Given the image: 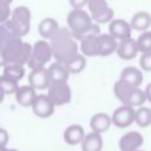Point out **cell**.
Segmentation results:
<instances>
[{
	"mask_svg": "<svg viewBox=\"0 0 151 151\" xmlns=\"http://www.w3.org/2000/svg\"><path fill=\"white\" fill-rule=\"evenodd\" d=\"M145 94H146V100L151 103V83L147 84V86L145 87Z\"/></svg>",
	"mask_w": 151,
	"mask_h": 151,
	"instance_id": "cell-35",
	"label": "cell"
},
{
	"mask_svg": "<svg viewBox=\"0 0 151 151\" xmlns=\"http://www.w3.org/2000/svg\"><path fill=\"white\" fill-rule=\"evenodd\" d=\"M31 19L32 14L28 7L26 6H18L13 9L11 20L17 27L19 34L21 37L26 35L31 29Z\"/></svg>",
	"mask_w": 151,
	"mask_h": 151,
	"instance_id": "cell-7",
	"label": "cell"
},
{
	"mask_svg": "<svg viewBox=\"0 0 151 151\" xmlns=\"http://www.w3.org/2000/svg\"><path fill=\"white\" fill-rule=\"evenodd\" d=\"M145 100H146L145 91H142V90L139 88V86H136L134 90L132 91V93L130 94L126 105H131V106H133V107H136V106H142V105L145 103Z\"/></svg>",
	"mask_w": 151,
	"mask_h": 151,
	"instance_id": "cell-29",
	"label": "cell"
},
{
	"mask_svg": "<svg viewBox=\"0 0 151 151\" xmlns=\"http://www.w3.org/2000/svg\"><path fill=\"white\" fill-rule=\"evenodd\" d=\"M12 12H13V9H11V5L0 4V24L11 19Z\"/></svg>",
	"mask_w": 151,
	"mask_h": 151,
	"instance_id": "cell-32",
	"label": "cell"
},
{
	"mask_svg": "<svg viewBox=\"0 0 151 151\" xmlns=\"http://www.w3.org/2000/svg\"><path fill=\"white\" fill-rule=\"evenodd\" d=\"M18 88H19V85L17 80H13L4 74L0 77V90H1L2 96L15 93Z\"/></svg>",
	"mask_w": 151,
	"mask_h": 151,
	"instance_id": "cell-28",
	"label": "cell"
},
{
	"mask_svg": "<svg viewBox=\"0 0 151 151\" xmlns=\"http://www.w3.org/2000/svg\"><path fill=\"white\" fill-rule=\"evenodd\" d=\"M8 151H19V150H17V149H9Z\"/></svg>",
	"mask_w": 151,
	"mask_h": 151,
	"instance_id": "cell-37",
	"label": "cell"
},
{
	"mask_svg": "<svg viewBox=\"0 0 151 151\" xmlns=\"http://www.w3.org/2000/svg\"><path fill=\"white\" fill-rule=\"evenodd\" d=\"M120 79H124L134 86H139L143 81V73L137 67L127 66L120 72Z\"/></svg>",
	"mask_w": 151,
	"mask_h": 151,
	"instance_id": "cell-24",
	"label": "cell"
},
{
	"mask_svg": "<svg viewBox=\"0 0 151 151\" xmlns=\"http://www.w3.org/2000/svg\"><path fill=\"white\" fill-rule=\"evenodd\" d=\"M72 8H83L84 6H87L88 0H68Z\"/></svg>",
	"mask_w": 151,
	"mask_h": 151,
	"instance_id": "cell-34",
	"label": "cell"
},
{
	"mask_svg": "<svg viewBox=\"0 0 151 151\" xmlns=\"http://www.w3.org/2000/svg\"><path fill=\"white\" fill-rule=\"evenodd\" d=\"M118 39H116L110 33H100L99 34V55L107 57L113 52H117L118 48Z\"/></svg>",
	"mask_w": 151,
	"mask_h": 151,
	"instance_id": "cell-15",
	"label": "cell"
},
{
	"mask_svg": "<svg viewBox=\"0 0 151 151\" xmlns=\"http://www.w3.org/2000/svg\"><path fill=\"white\" fill-rule=\"evenodd\" d=\"M31 107L37 117L47 118V117L52 116L55 105L53 104V101L50 99V97L47 94H38Z\"/></svg>",
	"mask_w": 151,
	"mask_h": 151,
	"instance_id": "cell-10",
	"label": "cell"
},
{
	"mask_svg": "<svg viewBox=\"0 0 151 151\" xmlns=\"http://www.w3.org/2000/svg\"><path fill=\"white\" fill-rule=\"evenodd\" d=\"M134 116H136V110L133 109V106L123 104L113 112L111 117H112L113 125H116L117 127L124 129L130 126L132 123H134Z\"/></svg>",
	"mask_w": 151,
	"mask_h": 151,
	"instance_id": "cell-8",
	"label": "cell"
},
{
	"mask_svg": "<svg viewBox=\"0 0 151 151\" xmlns=\"http://www.w3.org/2000/svg\"><path fill=\"white\" fill-rule=\"evenodd\" d=\"M131 32H132L131 24L124 19H113L109 25V33L112 34L118 40L130 38Z\"/></svg>",
	"mask_w": 151,
	"mask_h": 151,
	"instance_id": "cell-14",
	"label": "cell"
},
{
	"mask_svg": "<svg viewBox=\"0 0 151 151\" xmlns=\"http://www.w3.org/2000/svg\"><path fill=\"white\" fill-rule=\"evenodd\" d=\"M59 29V24L53 18H45L39 22L38 31L44 39H51L53 34Z\"/></svg>",
	"mask_w": 151,
	"mask_h": 151,
	"instance_id": "cell-23",
	"label": "cell"
},
{
	"mask_svg": "<svg viewBox=\"0 0 151 151\" xmlns=\"http://www.w3.org/2000/svg\"><path fill=\"white\" fill-rule=\"evenodd\" d=\"M48 74L52 83H60V81H67L70 77V71L66 68V66L60 61H54L48 67Z\"/></svg>",
	"mask_w": 151,
	"mask_h": 151,
	"instance_id": "cell-17",
	"label": "cell"
},
{
	"mask_svg": "<svg viewBox=\"0 0 151 151\" xmlns=\"http://www.w3.org/2000/svg\"><path fill=\"white\" fill-rule=\"evenodd\" d=\"M15 94V100L21 105V106H32L35 98H37V93H35V88L31 85H22L19 86V88L17 90Z\"/></svg>",
	"mask_w": 151,
	"mask_h": 151,
	"instance_id": "cell-16",
	"label": "cell"
},
{
	"mask_svg": "<svg viewBox=\"0 0 151 151\" xmlns=\"http://www.w3.org/2000/svg\"><path fill=\"white\" fill-rule=\"evenodd\" d=\"M99 34L100 33H90L80 40V52L85 57L99 55Z\"/></svg>",
	"mask_w": 151,
	"mask_h": 151,
	"instance_id": "cell-12",
	"label": "cell"
},
{
	"mask_svg": "<svg viewBox=\"0 0 151 151\" xmlns=\"http://www.w3.org/2000/svg\"><path fill=\"white\" fill-rule=\"evenodd\" d=\"M70 28L59 27V29L50 39L53 50V58L57 61L65 64L76 54L79 53V46Z\"/></svg>",
	"mask_w": 151,
	"mask_h": 151,
	"instance_id": "cell-1",
	"label": "cell"
},
{
	"mask_svg": "<svg viewBox=\"0 0 151 151\" xmlns=\"http://www.w3.org/2000/svg\"><path fill=\"white\" fill-rule=\"evenodd\" d=\"M139 65L144 71L151 72V51L142 53V57L139 59Z\"/></svg>",
	"mask_w": 151,
	"mask_h": 151,
	"instance_id": "cell-31",
	"label": "cell"
},
{
	"mask_svg": "<svg viewBox=\"0 0 151 151\" xmlns=\"http://www.w3.org/2000/svg\"><path fill=\"white\" fill-rule=\"evenodd\" d=\"M47 96L55 106H61L71 100L72 92L70 86L67 85V81H60V83H52L50 85V87L47 88Z\"/></svg>",
	"mask_w": 151,
	"mask_h": 151,
	"instance_id": "cell-6",
	"label": "cell"
},
{
	"mask_svg": "<svg viewBox=\"0 0 151 151\" xmlns=\"http://www.w3.org/2000/svg\"><path fill=\"white\" fill-rule=\"evenodd\" d=\"M138 52H139V48H138L137 40L132 39L131 37L126 38V39H123V40H119L118 48H117V54L120 59L131 60L138 54Z\"/></svg>",
	"mask_w": 151,
	"mask_h": 151,
	"instance_id": "cell-13",
	"label": "cell"
},
{
	"mask_svg": "<svg viewBox=\"0 0 151 151\" xmlns=\"http://www.w3.org/2000/svg\"><path fill=\"white\" fill-rule=\"evenodd\" d=\"M130 24L132 29L134 31H139V32L147 31V28L151 26V15L145 11L137 12L131 18Z\"/></svg>",
	"mask_w": 151,
	"mask_h": 151,
	"instance_id": "cell-21",
	"label": "cell"
},
{
	"mask_svg": "<svg viewBox=\"0 0 151 151\" xmlns=\"http://www.w3.org/2000/svg\"><path fill=\"white\" fill-rule=\"evenodd\" d=\"M13 2V0H0V4H7V5H11Z\"/></svg>",
	"mask_w": 151,
	"mask_h": 151,
	"instance_id": "cell-36",
	"label": "cell"
},
{
	"mask_svg": "<svg viewBox=\"0 0 151 151\" xmlns=\"http://www.w3.org/2000/svg\"><path fill=\"white\" fill-rule=\"evenodd\" d=\"M136 151H142V150H136Z\"/></svg>",
	"mask_w": 151,
	"mask_h": 151,
	"instance_id": "cell-38",
	"label": "cell"
},
{
	"mask_svg": "<svg viewBox=\"0 0 151 151\" xmlns=\"http://www.w3.org/2000/svg\"><path fill=\"white\" fill-rule=\"evenodd\" d=\"M134 123H137V125L140 127H146L151 125V109L144 106L137 109L134 116Z\"/></svg>",
	"mask_w": 151,
	"mask_h": 151,
	"instance_id": "cell-27",
	"label": "cell"
},
{
	"mask_svg": "<svg viewBox=\"0 0 151 151\" xmlns=\"http://www.w3.org/2000/svg\"><path fill=\"white\" fill-rule=\"evenodd\" d=\"M64 65L70 71V73H80L86 66L85 55L83 53H78L73 58H71L68 61H66Z\"/></svg>",
	"mask_w": 151,
	"mask_h": 151,
	"instance_id": "cell-26",
	"label": "cell"
},
{
	"mask_svg": "<svg viewBox=\"0 0 151 151\" xmlns=\"http://www.w3.org/2000/svg\"><path fill=\"white\" fill-rule=\"evenodd\" d=\"M84 138H85V132L83 126L79 124L70 125L64 132V140L70 145L81 144Z\"/></svg>",
	"mask_w": 151,
	"mask_h": 151,
	"instance_id": "cell-19",
	"label": "cell"
},
{
	"mask_svg": "<svg viewBox=\"0 0 151 151\" xmlns=\"http://www.w3.org/2000/svg\"><path fill=\"white\" fill-rule=\"evenodd\" d=\"M144 138L137 131H130L120 137L119 139V149L120 151H136L143 145Z\"/></svg>",
	"mask_w": 151,
	"mask_h": 151,
	"instance_id": "cell-11",
	"label": "cell"
},
{
	"mask_svg": "<svg viewBox=\"0 0 151 151\" xmlns=\"http://www.w3.org/2000/svg\"><path fill=\"white\" fill-rule=\"evenodd\" d=\"M111 124H112V117H110L107 113H104V112L96 113L90 120V126L92 131H96L99 133L107 131Z\"/></svg>",
	"mask_w": 151,
	"mask_h": 151,
	"instance_id": "cell-18",
	"label": "cell"
},
{
	"mask_svg": "<svg viewBox=\"0 0 151 151\" xmlns=\"http://www.w3.org/2000/svg\"><path fill=\"white\" fill-rule=\"evenodd\" d=\"M103 149V138L101 133L92 131L85 136L81 142L83 151H101Z\"/></svg>",
	"mask_w": 151,
	"mask_h": 151,
	"instance_id": "cell-20",
	"label": "cell"
},
{
	"mask_svg": "<svg viewBox=\"0 0 151 151\" xmlns=\"http://www.w3.org/2000/svg\"><path fill=\"white\" fill-rule=\"evenodd\" d=\"M2 74L13 80L19 81L25 76V67L24 65H20V64H6L4 65Z\"/></svg>",
	"mask_w": 151,
	"mask_h": 151,
	"instance_id": "cell-25",
	"label": "cell"
},
{
	"mask_svg": "<svg viewBox=\"0 0 151 151\" xmlns=\"http://www.w3.org/2000/svg\"><path fill=\"white\" fill-rule=\"evenodd\" d=\"M8 139H9V136H8L7 131H6L4 127H1V129H0V146H1V147L6 146Z\"/></svg>",
	"mask_w": 151,
	"mask_h": 151,
	"instance_id": "cell-33",
	"label": "cell"
},
{
	"mask_svg": "<svg viewBox=\"0 0 151 151\" xmlns=\"http://www.w3.org/2000/svg\"><path fill=\"white\" fill-rule=\"evenodd\" d=\"M88 12L97 24H106L113 20V9L107 5V0H88Z\"/></svg>",
	"mask_w": 151,
	"mask_h": 151,
	"instance_id": "cell-5",
	"label": "cell"
},
{
	"mask_svg": "<svg viewBox=\"0 0 151 151\" xmlns=\"http://www.w3.org/2000/svg\"><path fill=\"white\" fill-rule=\"evenodd\" d=\"M53 57V50L51 42H47L46 40H38L34 42L32 47V54L28 61V67L38 68L44 67Z\"/></svg>",
	"mask_w": 151,
	"mask_h": 151,
	"instance_id": "cell-4",
	"label": "cell"
},
{
	"mask_svg": "<svg viewBox=\"0 0 151 151\" xmlns=\"http://www.w3.org/2000/svg\"><path fill=\"white\" fill-rule=\"evenodd\" d=\"M32 45L22 41L21 37L13 38L0 45V55L2 65L20 64L27 65L32 54Z\"/></svg>",
	"mask_w": 151,
	"mask_h": 151,
	"instance_id": "cell-2",
	"label": "cell"
},
{
	"mask_svg": "<svg viewBox=\"0 0 151 151\" xmlns=\"http://www.w3.org/2000/svg\"><path fill=\"white\" fill-rule=\"evenodd\" d=\"M67 27L78 40H81L90 33H100L98 25L93 24L91 14L83 8H73L67 14Z\"/></svg>",
	"mask_w": 151,
	"mask_h": 151,
	"instance_id": "cell-3",
	"label": "cell"
},
{
	"mask_svg": "<svg viewBox=\"0 0 151 151\" xmlns=\"http://www.w3.org/2000/svg\"><path fill=\"white\" fill-rule=\"evenodd\" d=\"M137 44L139 52L145 53L151 51V31H144L137 38Z\"/></svg>",
	"mask_w": 151,
	"mask_h": 151,
	"instance_id": "cell-30",
	"label": "cell"
},
{
	"mask_svg": "<svg viewBox=\"0 0 151 151\" xmlns=\"http://www.w3.org/2000/svg\"><path fill=\"white\" fill-rule=\"evenodd\" d=\"M28 84L33 86L35 90H45L48 88L51 85V79L48 74V68L44 67H38V68H32L31 73L28 76Z\"/></svg>",
	"mask_w": 151,
	"mask_h": 151,
	"instance_id": "cell-9",
	"label": "cell"
},
{
	"mask_svg": "<svg viewBox=\"0 0 151 151\" xmlns=\"http://www.w3.org/2000/svg\"><path fill=\"white\" fill-rule=\"evenodd\" d=\"M134 87H136V86L132 85L131 83H129V81H126V80L119 78V80L116 81L113 90H114L116 97H117L123 104H127L129 97H130V94L132 93V91L134 90Z\"/></svg>",
	"mask_w": 151,
	"mask_h": 151,
	"instance_id": "cell-22",
	"label": "cell"
}]
</instances>
